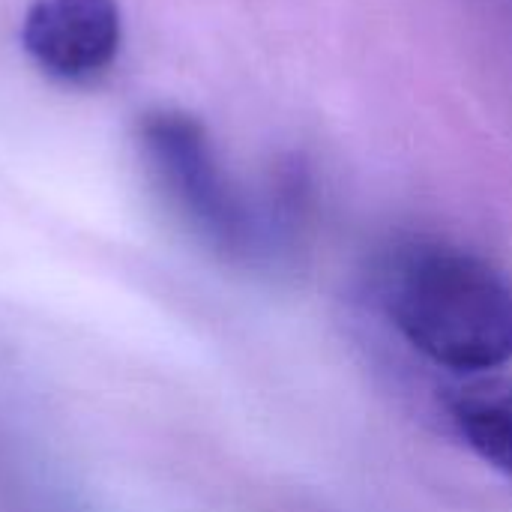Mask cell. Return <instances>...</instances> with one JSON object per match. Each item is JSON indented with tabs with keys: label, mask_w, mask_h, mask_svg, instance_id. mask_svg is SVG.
<instances>
[{
	"label": "cell",
	"mask_w": 512,
	"mask_h": 512,
	"mask_svg": "<svg viewBox=\"0 0 512 512\" xmlns=\"http://www.w3.org/2000/svg\"><path fill=\"white\" fill-rule=\"evenodd\" d=\"M390 315L432 363L489 372L512 360V285L483 258L417 246L390 276Z\"/></svg>",
	"instance_id": "cell-1"
},
{
	"label": "cell",
	"mask_w": 512,
	"mask_h": 512,
	"mask_svg": "<svg viewBox=\"0 0 512 512\" xmlns=\"http://www.w3.org/2000/svg\"><path fill=\"white\" fill-rule=\"evenodd\" d=\"M138 141L165 201L210 249L228 258H252L261 249L258 213L198 117L177 108L147 111Z\"/></svg>",
	"instance_id": "cell-2"
},
{
	"label": "cell",
	"mask_w": 512,
	"mask_h": 512,
	"mask_svg": "<svg viewBox=\"0 0 512 512\" xmlns=\"http://www.w3.org/2000/svg\"><path fill=\"white\" fill-rule=\"evenodd\" d=\"M21 42L45 75L90 84L120 54V6L117 0H33L21 21Z\"/></svg>",
	"instance_id": "cell-3"
},
{
	"label": "cell",
	"mask_w": 512,
	"mask_h": 512,
	"mask_svg": "<svg viewBox=\"0 0 512 512\" xmlns=\"http://www.w3.org/2000/svg\"><path fill=\"white\" fill-rule=\"evenodd\" d=\"M459 429L471 450L512 477V390L459 408Z\"/></svg>",
	"instance_id": "cell-4"
}]
</instances>
